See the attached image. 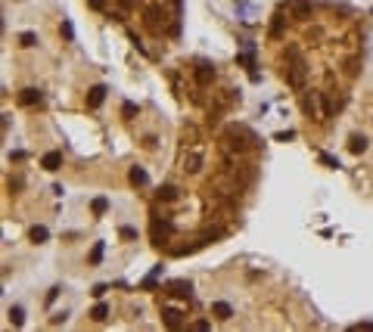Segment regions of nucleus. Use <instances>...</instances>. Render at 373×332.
<instances>
[{"label": "nucleus", "instance_id": "nucleus-1", "mask_svg": "<svg viewBox=\"0 0 373 332\" xmlns=\"http://www.w3.org/2000/svg\"><path fill=\"white\" fill-rule=\"evenodd\" d=\"M224 143H227V149H230V152H246V149L258 146L255 134H252L249 127H243V124H227V131H224Z\"/></svg>", "mask_w": 373, "mask_h": 332}, {"label": "nucleus", "instance_id": "nucleus-2", "mask_svg": "<svg viewBox=\"0 0 373 332\" xmlns=\"http://www.w3.org/2000/svg\"><path fill=\"white\" fill-rule=\"evenodd\" d=\"M286 59H290V69H286V84H290L292 90H302L305 87V59L295 47H286Z\"/></svg>", "mask_w": 373, "mask_h": 332}, {"label": "nucleus", "instance_id": "nucleus-3", "mask_svg": "<svg viewBox=\"0 0 373 332\" xmlns=\"http://www.w3.org/2000/svg\"><path fill=\"white\" fill-rule=\"evenodd\" d=\"M171 233H174V227L168 224V220H162V217H156V215H152V242H156V245H162V242L171 239Z\"/></svg>", "mask_w": 373, "mask_h": 332}, {"label": "nucleus", "instance_id": "nucleus-4", "mask_svg": "<svg viewBox=\"0 0 373 332\" xmlns=\"http://www.w3.org/2000/svg\"><path fill=\"white\" fill-rule=\"evenodd\" d=\"M320 99H324V93H305V99H302V109H305V112H308L311 118H327L324 106H320Z\"/></svg>", "mask_w": 373, "mask_h": 332}, {"label": "nucleus", "instance_id": "nucleus-5", "mask_svg": "<svg viewBox=\"0 0 373 332\" xmlns=\"http://www.w3.org/2000/svg\"><path fill=\"white\" fill-rule=\"evenodd\" d=\"M165 292L174 295V298H190L193 295V286H190V279H171V283L165 286Z\"/></svg>", "mask_w": 373, "mask_h": 332}, {"label": "nucleus", "instance_id": "nucleus-6", "mask_svg": "<svg viewBox=\"0 0 373 332\" xmlns=\"http://www.w3.org/2000/svg\"><path fill=\"white\" fill-rule=\"evenodd\" d=\"M286 10L292 13V19H311V0H290Z\"/></svg>", "mask_w": 373, "mask_h": 332}, {"label": "nucleus", "instance_id": "nucleus-7", "mask_svg": "<svg viewBox=\"0 0 373 332\" xmlns=\"http://www.w3.org/2000/svg\"><path fill=\"white\" fill-rule=\"evenodd\" d=\"M196 84L199 87H208L211 81H215V65H208V62H196Z\"/></svg>", "mask_w": 373, "mask_h": 332}, {"label": "nucleus", "instance_id": "nucleus-8", "mask_svg": "<svg viewBox=\"0 0 373 332\" xmlns=\"http://www.w3.org/2000/svg\"><path fill=\"white\" fill-rule=\"evenodd\" d=\"M106 84H93V87L87 90V109H100L103 106V99H106Z\"/></svg>", "mask_w": 373, "mask_h": 332}, {"label": "nucleus", "instance_id": "nucleus-9", "mask_svg": "<svg viewBox=\"0 0 373 332\" xmlns=\"http://www.w3.org/2000/svg\"><path fill=\"white\" fill-rule=\"evenodd\" d=\"M184 171L186 174H199L202 171V152H186L184 156Z\"/></svg>", "mask_w": 373, "mask_h": 332}, {"label": "nucleus", "instance_id": "nucleus-10", "mask_svg": "<svg viewBox=\"0 0 373 332\" xmlns=\"http://www.w3.org/2000/svg\"><path fill=\"white\" fill-rule=\"evenodd\" d=\"M41 99H44V93H41L38 87H25V90L19 93V103H22V106H38Z\"/></svg>", "mask_w": 373, "mask_h": 332}, {"label": "nucleus", "instance_id": "nucleus-11", "mask_svg": "<svg viewBox=\"0 0 373 332\" xmlns=\"http://www.w3.org/2000/svg\"><path fill=\"white\" fill-rule=\"evenodd\" d=\"M41 168H44V171H59V168H62V152H47V156L41 158Z\"/></svg>", "mask_w": 373, "mask_h": 332}, {"label": "nucleus", "instance_id": "nucleus-12", "mask_svg": "<svg viewBox=\"0 0 373 332\" xmlns=\"http://www.w3.org/2000/svg\"><path fill=\"white\" fill-rule=\"evenodd\" d=\"M162 320H165V326L177 329V326L184 323V313H181V311H174V308H162Z\"/></svg>", "mask_w": 373, "mask_h": 332}, {"label": "nucleus", "instance_id": "nucleus-13", "mask_svg": "<svg viewBox=\"0 0 373 332\" xmlns=\"http://www.w3.org/2000/svg\"><path fill=\"white\" fill-rule=\"evenodd\" d=\"M211 313H215L218 320H230L233 317V308L227 301H215V304H211Z\"/></svg>", "mask_w": 373, "mask_h": 332}, {"label": "nucleus", "instance_id": "nucleus-14", "mask_svg": "<svg viewBox=\"0 0 373 332\" xmlns=\"http://www.w3.org/2000/svg\"><path fill=\"white\" fill-rule=\"evenodd\" d=\"M364 149H367V137H361V134H352V140H349V152L361 156Z\"/></svg>", "mask_w": 373, "mask_h": 332}, {"label": "nucleus", "instance_id": "nucleus-15", "mask_svg": "<svg viewBox=\"0 0 373 332\" xmlns=\"http://www.w3.org/2000/svg\"><path fill=\"white\" fill-rule=\"evenodd\" d=\"M280 35H283V6H280V10L274 13V22H270V38H280Z\"/></svg>", "mask_w": 373, "mask_h": 332}, {"label": "nucleus", "instance_id": "nucleus-16", "mask_svg": "<svg viewBox=\"0 0 373 332\" xmlns=\"http://www.w3.org/2000/svg\"><path fill=\"white\" fill-rule=\"evenodd\" d=\"M128 180H131L134 186H146L149 177H146V171H143V168H131V171H128Z\"/></svg>", "mask_w": 373, "mask_h": 332}, {"label": "nucleus", "instance_id": "nucleus-17", "mask_svg": "<svg viewBox=\"0 0 373 332\" xmlns=\"http://www.w3.org/2000/svg\"><path fill=\"white\" fill-rule=\"evenodd\" d=\"M47 236H50V233H47V227H41V224L28 230V239L35 242V245H38V242H47Z\"/></svg>", "mask_w": 373, "mask_h": 332}, {"label": "nucleus", "instance_id": "nucleus-18", "mask_svg": "<svg viewBox=\"0 0 373 332\" xmlns=\"http://www.w3.org/2000/svg\"><path fill=\"white\" fill-rule=\"evenodd\" d=\"M159 276H162V264H156V267H152V273L146 276V279H143V289H156V283H159Z\"/></svg>", "mask_w": 373, "mask_h": 332}, {"label": "nucleus", "instance_id": "nucleus-19", "mask_svg": "<svg viewBox=\"0 0 373 332\" xmlns=\"http://www.w3.org/2000/svg\"><path fill=\"white\" fill-rule=\"evenodd\" d=\"M177 195H181L177 186H162V190H159V199H162V202H174Z\"/></svg>", "mask_w": 373, "mask_h": 332}, {"label": "nucleus", "instance_id": "nucleus-20", "mask_svg": "<svg viewBox=\"0 0 373 332\" xmlns=\"http://www.w3.org/2000/svg\"><path fill=\"white\" fill-rule=\"evenodd\" d=\"M236 62H240V65H246V69H255V56H252V47L246 50V53H240V56H236Z\"/></svg>", "mask_w": 373, "mask_h": 332}, {"label": "nucleus", "instance_id": "nucleus-21", "mask_svg": "<svg viewBox=\"0 0 373 332\" xmlns=\"http://www.w3.org/2000/svg\"><path fill=\"white\" fill-rule=\"evenodd\" d=\"M90 211H93V215H106V211H109V202L103 199V195H100V199H93V205H90Z\"/></svg>", "mask_w": 373, "mask_h": 332}, {"label": "nucleus", "instance_id": "nucleus-22", "mask_svg": "<svg viewBox=\"0 0 373 332\" xmlns=\"http://www.w3.org/2000/svg\"><path fill=\"white\" fill-rule=\"evenodd\" d=\"M90 317H93V320H97V323H103V320L109 317V308H106V304H103V301H100V304H97V308H93V311H90Z\"/></svg>", "mask_w": 373, "mask_h": 332}, {"label": "nucleus", "instance_id": "nucleus-23", "mask_svg": "<svg viewBox=\"0 0 373 332\" xmlns=\"http://www.w3.org/2000/svg\"><path fill=\"white\" fill-rule=\"evenodd\" d=\"M19 44H22V47H35V44H38V35H35V31H22V35H19Z\"/></svg>", "mask_w": 373, "mask_h": 332}, {"label": "nucleus", "instance_id": "nucleus-24", "mask_svg": "<svg viewBox=\"0 0 373 332\" xmlns=\"http://www.w3.org/2000/svg\"><path fill=\"white\" fill-rule=\"evenodd\" d=\"M10 320H13V326H22V323H25V311L22 308H10Z\"/></svg>", "mask_w": 373, "mask_h": 332}, {"label": "nucleus", "instance_id": "nucleus-25", "mask_svg": "<svg viewBox=\"0 0 373 332\" xmlns=\"http://www.w3.org/2000/svg\"><path fill=\"white\" fill-rule=\"evenodd\" d=\"M100 261H103V242H97L90 252V264H100Z\"/></svg>", "mask_w": 373, "mask_h": 332}, {"label": "nucleus", "instance_id": "nucleus-26", "mask_svg": "<svg viewBox=\"0 0 373 332\" xmlns=\"http://www.w3.org/2000/svg\"><path fill=\"white\" fill-rule=\"evenodd\" d=\"M134 115H137V106H134V103H124V106H122V118H128V121H131Z\"/></svg>", "mask_w": 373, "mask_h": 332}, {"label": "nucleus", "instance_id": "nucleus-27", "mask_svg": "<svg viewBox=\"0 0 373 332\" xmlns=\"http://www.w3.org/2000/svg\"><path fill=\"white\" fill-rule=\"evenodd\" d=\"M320 161H324V165H330V168H339V158L330 156V152H320Z\"/></svg>", "mask_w": 373, "mask_h": 332}, {"label": "nucleus", "instance_id": "nucleus-28", "mask_svg": "<svg viewBox=\"0 0 373 332\" xmlns=\"http://www.w3.org/2000/svg\"><path fill=\"white\" fill-rule=\"evenodd\" d=\"M87 3H90V10H97V13H103V10H106V3H109V0H87Z\"/></svg>", "mask_w": 373, "mask_h": 332}, {"label": "nucleus", "instance_id": "nucleus-29", "mask_svg": "<svg viewBox=\"0 0 373 332\" xmlns=\"http://www.w3.org/2000/svg\"><path fill=\"white\" fill-rule=\"evenodd\" d=\"M122 239H137V230H134V227H122Z\"/></svg>", "mask_w": 373, "mask_h": 332}, {"label": "nucleus", "instance_id": "nucleus-30", "mask_svg": "<svg viewBox=\"0 0 373 332\" xmlns=\"http://www.w3.org/2000/svg\"><path fill=\"white\" fill-rule=\"evenodd\" d=\"M292 137H295V131H280V134H277L280 143H286V140H292Z\"/></svg>", "mask_w": 373, "mask_h": 332}, {"label": "nucleus", "instance_id": "nucleus-31", "mask_svg": "<svg viewBox=\"0 0 373 332\" xmlns=\"http://www.w3.org/2000/svg\"><path fill=\"white\" fill-rule=\"evenodd\" d=\"M193 329H196V332H206L208 323H206V320H196V323H193Z\"/></svg>", "mask_w": 373, "mask_h": 332}, {"label": "nucleus", "instance_id": "nucleus-32", "mask_svg": "<svg viewBox=\"0 0 373 332\" xmlns=\"http://www.w3.org/2000/svg\"><path fill=\"white\" fill-rule=\"evenodd\" d=\"M62 35L72 40V35H75V31H72V25H69V22H62Z\"/></svg>", "mask_w": 373, "mask_h": 332}, {"label": "nucleus", "instance_id": "nucleus-33", "mask_svg": "<svg viewBox=\"0 0 373 332\" xmlns=\"http://www.w3.org/2000/svg\"><path fill=\"white\" fill-rule=\"evenodd\" d=\"M56 295H59V289H50V292H47V304H53V301H56Z\"/></svg>", "mask_w": 373, "mask_h": 332}]
</instances>
